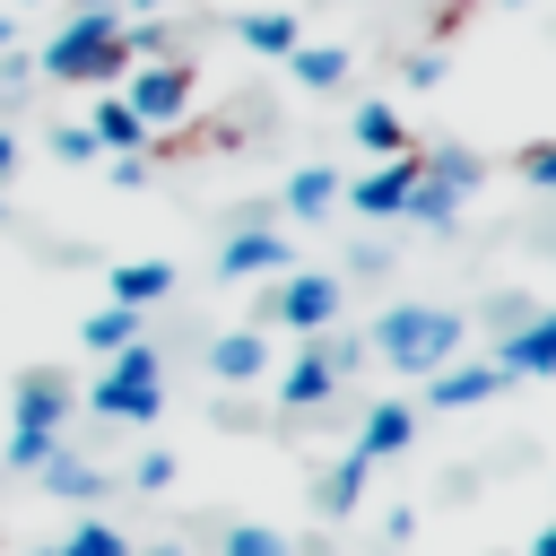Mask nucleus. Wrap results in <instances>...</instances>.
Instances as JSON below:
<instances>
[{
	"label": "nucleus",
	"instance_id": "9",
	"mask_svg": "<svg viewBox=\"0 0 556 556\" xmlns=\"http://www.w3.org/2000/svg\"><path fill=\"white\" fill-rule=\"evenodd\" d=\"M408 182H417V148H400V156H374V174H356V182H348V208H356V217H400Z\"/></svg>",
	"mask_w": 556,
	"mask_h": 556
},
{
	"label": "nucleus",
	"instance_id": "18",
	"mask_svg": "<svg viewBox=\"0 0 556 556\" xmlns=\"http://www.w3.org/2000/svg\"><path fill=\"white\" fill-rule=\"evenodd\" d=\"M35 478H43V495H61V504H96V495H104V478H96V460H78L70 443H61V452H52V460H43Z\"/></svg>",
	"mask_w": 556,
	"mask_h": 556
},
{
	"label": "nucleus",
	"instance_id": "4",
	"mask_svg": "<svg viewBox=\"0 0 556 556\" xmlns=\"http://www.w3.org/2000/svg\"><path fill=\"white\" fill-rule=\"evenodd\" d=\"M339 304H348V287L330 278V269H287V278H269L261 287V330L278 321V330H330L339 321Z\"/></svg>",
	"mask_w": 556,
	"mask_h": 556
},
{
	"label": "nucleus",
	"instance_id": "10",
	"mask_svg": "<svg viewBox=\"0 0 556 556\" xmlns=\"http://www.w3.org/2000/svg\"><path fill=\"white\" fill-rule=\"evenodd\" d=\"M495 365L521 382V374H556V304L547 313H521L504 339H495Z\"/></svg>",
	"mask_w": 556,
	"mask_h": 556
},
{
	"label": "nucleus",
	"instance_id": "35",
	"mask_svg": "<svg viewBox=\"0 0 556 556\" xmlns=\"http://www.w3.org/2000/svg\"><path fill=\"white\" fill-rule=\"evenodd\" d=\"M130 9H139V17H148V9H165V0H130Z\"/></svg>",
	"mask_w": 556,
	"mask_h": 556
},
{
	"label": "nucleus",
	"instance_id": "25",
	"mask_svg": "<svg viewBox=\"0 0 556 556\" xmlns=\"http://www.w3.org/2000/svg\"><path fill=\"white\" fill-rule=\"evenodd\" d=\"M52 556H130V539H122L113 521H78V530H70Z\"/></svg>",
	"mask_w": 556,
	"mask_h": 556
},
{
	"label": "nucleus",
	"instance_id": "31",
	"mask_svg": "<svg viewBox=\"0 0 556 556\" xmlns=\"http://www.w3.org/2000/svg\"><path fill=\"white\" fill-rule=\"evenodd\" d=\"M9 174H17V130L0 122V182H9Z\"/></svg>",
	"mask_w": 556,
	"mask_h": 556
},
{
	"label": "nucleus",
	"instance_id": "6",
	"mask_svg": "<svg viewBox=\"0 0 556 556\" xmlns=\"http://www.w3.org/2000/svg\"><path fill=\"white\" fill-rule=\"evenodd\" d=\"M70 400H78V382H70L61 365H26V374H17V408H9V417H17L26 434H61V426H70Z\"/></svg>",
	"mask_w": 556,
	"mask_h": 556
},
{
	"label": "nucleus",
	"instance_id": "27",
	"mask_svg": "<svg viewBox=\"0 0 556 556\" xmlns=\"http://www.w3.org/2000/svg\"><path fill=\"white\" fill-rule=\"evenodd\" d=\"M52 452H61V434H26V426H9V443H0V460H9V469H43Z\"/></svg>",
	"mask_w": 556,
	"mask_h": 556
},
{
	"label": "nucleus",
	"instance_id": "36",
	"mask_svg": "<svg viewBox=\"0 0 556 556\" xmlns=\"http://www.w3.org/2000/svg\"><path fill=\"white\" fill-rule=\"evenodd\" d=\"M504 9H530V0H504Z\"/></svg>",
	"mask_w": 556,
	"mask_h": 556
},
{
	"label": "nucleus",
	"instance_id": "30",
	"mask_svg": "<svg viewBox=\"0 0 556 556\" xmlns=\"http://www.w3.org/2000/svg\"><path fill=\"white\" fill-rule=\"evenodd\" d=\"M521 182L556 191V139H530V148H521Z\"/></svg>",
	"mask_w": 556,
	"mask_h": 556
},
{
	"label": "nucleus",
	"instance_id": "2",
	"mask_svg": "<svg viewBox=\"0 0 556 556\" xmlns=\"http://www.w3.org/2000/svg\"><path fill=\"white\" fill-rule=\"evenodd\" d=\"M460 339H469V321L452 313V304H391L382 321H374V356L391 365V374H408V382H426L434 365H452L460 356Z\"/></svg>",
	"mask_w": 556,
	"mask_h": 556
},
{
	"label": "nucleus",
	"instance_id": "14",
	"mask_svg": "<svg viewBox=\"0 0 556 556\" xmlns=\"http://www.w3.org/2000/svg\"><path fill=\"white\" fill-rule=\"evenodd\" d=\"M235 43H243L252 61H287V52L304 43V26H295L287 9H252V17H235Z\"/></svg>",
	"mask_w": 556,
	"mask_h": 556
},
{
	"label": "nucleus",
	"instance_id": "16",
	"mask_svg": "<svg viewBox=\"0 0 556 556\" xmlns=\"http://www.w3.org/2000/svg\"><path fill=\"white\" fill-rule=\"evenodd\" d=\"M365 478H374V460L348 443V460H330V469H321V486H313V513H356V504H365Z\"/></svg>",
	"mask_w": 556,
	"mask_h": 556
},
{
	"label": "nucleus",
	"instance_id": "29",
	"mask_svg": "<svg viewBox=\"0 0 556 556\" xmlns=\"http://www.w3.org/2000/svg\"><path fill=\"white\" fill-rule=\"evenodd\" d=\"M130 486H139V495H165V486H174V452H139Z\"/></svg>",
	"mask_w": 556,
	"mask_h": 556
},
{
	"label": "nucleus",
	"instance_id": "13",
	"mask_svg": "<svg viewBox=\"0 0 556 556\" xmlns=\"http://www.w3.org/2000/svg\"><path fill=\"white\" fill-rule=\"evenodd\" d=\"M208 374H217V382H252V374H269V330L243 321V330L208 339Z\"/></svg>",
	"mask_w": 556,
	"mask_h": 556
},
{
	"label": "nucleus",
	"instance_id": "33",
	"mask_svg": "<svg viewBox=\"0 0 556 556\" xmlns=\"http://www.w3.org/2000/svg\"><path fill=\"white\" fill-rule=\"evenodd\" d=\"M70 9H113V0H70Z\"/></svg>",
	"mask_w": 556,
	"mask_h": 556
},
{
	"label": "nucleus",
	"instance_id": "34",
	"mask_svg": "<svg viewBox=\"0 0 556 556\" xmlns=\"http://www.w3.org/2000/svg\"><path fill=\"white\" fill-rule=\"evenodd\" d=\"M0 52H9V9H0Z\"/></svg>",
	"mask_w": 556,
	"mask_h": 556
},
{
	"label": "nucleus",
	"instance_id": "17",
	"mask_svg": "<svg viewBox=\"0 0 556 556\" xmlns=\"http://www.w3.org/2000/svg\"><path fill=\"white\" fill-rule=\"evenodd\" d=\"M278 70H287L295 87H313V96H330V87L348 78V43H295V52L278 61Z\"/></svg>",
	"mask_w": 556,
	"mask_h": 556
},
{
	"label": "nucleus",
	"instance_id": "15",
	"mask_svg": "<svg viewBox=\"0 0 556 556\" xmlns=\"http://www.w3.org/2000/svg\"><path fill=\"white\" fill-rule=\"evenodd\" d=\"M104 287H113V304H130V313H139V304H165V295H174V261H156V252H148V261H122Z\"/></svg>",
	"mask_w": 556,
	"mask_h": 556
},
{
	"label": "nucleus",
	"instance_id": "28",
	"mask_svg": "<svg viewBox=\"0 0 556 556\" xmlns=\"http://www.w3.org/2000/svg\"><path fill=\"white\" fill-rule=\"evenodd\" d=\"M52 156H61V165H96L104 148H96V130H87V122H61V130H52Z\"/></svg>",
	"mask_w": 556,
	"mask_h": 556
},
{
	"label": "nucleus",
	"instance_id": "1",
	"mask_svg": "<svg viewBox=\"0 0 556 556\" xmlns=\"http://www.w3.org/2000/svg\"><path fill=\"white\" fill-rule=\"evenodd\" d=\"M130 61H139V43H130V17H122V9H70V26L43 43L35 78H61V87H113Z\"/></svg>",
	"mask_w": 556,
	"mask_h": 556
},
{
	"label": "nucleus",
	"instance_id": "19",
	"mask_svg": "<svg viewBox=\"0 0 556 556\" xmlns=\"http://www.w3.org/2000/svg\"><path fill=\"white\" fill-rule=\"evenodd\" d=\"M87 130H96V148H113V156H139V139H148V122H139V113H130L122 96H96Z\"/></svg>",
	"mask_w": 556,
	"mask_h": 556
},
{
	"label": "nucleus",
	"instance_id": "24",
	"mask_svg": "<svg viewBox=\"0 0 556 556\" xmlns=\"http://www.w3.org/2000/svg\"><path fill=\"white\" fill-rule=\"evenodd\" d=\"M78 339L113 356V348H130V339H148V330H139V313H130V304H104V313H87V321H78Z\"/></svg>",
	"mask_w": 556,
	"mask_h": 556
},
{
	"label": "nucleus",
	"instance_id": "5",
	"mask_svg": "<svg viewBox=\"0 0 556 556\" xmlns=\"http://www.w3.org/2000/svg\"><path fill=\"white\" fill-rule=\"evenodd\" d=\"M191 96H200V70H191L182 52H156V61H148V70H130V87H122V104H130L148 130L182 122V113H191Z\"/></svg>",
	"mask_w": 556,
	"mask_h": 556
},
{
	"label": "nucleus",
	"instance_id": "21",
	"mask_svg": "<svg viewBox=\"0 0 556 556\" xmlns=\"http://www.w3.org/2000/svg\"><path fill=\"white\" fill-rule=\"evenodd\" d=\"M278 208H287V217H330V208H339V174H330V165H295Z\"/></svg>",
	"mask_w": 556,
	"mask_h": 556
},
{
	"label": "nucleus",
	"instance_id": "11",
	"mask_svg": "<svg viewBox=\"0 0 556 556\" xmlns=\"http://www.w3.org/2000/svg\"><path fill=\"white\" fill-rule=\"evenodd\" d=\"M330 391H339V365L321 356V330H313V339H304V348L278 365V400H287V408H321Z\"/></svg>",
	"mask_w": 556,
	"mask_h": 556
},
{
	"label": "nucleus",
	"instance_id": "20",
	"mask_svg": "<svg viewBox=\"0 0 556 556\" xmlns=\"http://www.w3.org/2000/svg\"><path fill=\"white\" fill-rule=\"evenodd\" d=\"M348 139H356L365 156H400V148H408V122H400L391 104H356V113H348Z\"/></svg>",
	"mask_w": 556,
	"mask_h": 556
},
{
	"label": "nucleus",
	"instance_id": "26",
	"mask_svg": "<svg viewBox=\"0 0 556 556\" xmlns=\"http://www.w3.org/2000/svg\"><path fill=\"white\" fill-rule=\"evenodd\" d=\"M217 556H287V539H278L269 521H235V530L217 539Z\"/></svg>",
	"mask_w": 556,
	"mask_h": 556
},
{
	"label": "nucleus",
	"instance_id": "32",
	"mask_svg": "<svg viewBox=\"0 0 556 556\" xmlns=\"http://www.w3.org/2000/svg\"><path fill=\"white\" fill-rule=\"evenodd\" d=\"M530 556H556V521H547V530H539V539H530Z\"/></svg>",
	"mask_w": 556,
	"mask_h": 556
},
{
	"label": "nucleus",
	"instance_id": "22",
	"mask_svg": "<svg viewBox=\"0 0 556 556\" xmlns=\"http://www.w3.org/2000/svg\"><path fill=\"white\" fill-rule=\"evenodd\" d=\"M400 217H417V226H452V217H460V191H452V182H434V174L417 165V182H408Z\"/></svg>",
	"mask_w": 556,
	"mask_h": 556
},
{
	"label": "nucleus",
	"instance_id": "3",
	"mask_svg": "<svg viewBox=\"0 0 556 556\" xmlns=\"http://www.w3.org/2000/svg\"><path fill=\"white\" fill-rule=\"evenodd\" d=\"M87 408L113 417V426H148V417L165 408V365H156V348H148V339L113 348V365L87 382Z\"/></svg>",
	"mask_w": 556,
	"mask_h": 556
},
{
	"label": "nucleus",
	"instance_id": "12",
	"mask_svg": "<svg viewBox=\"0 0 556 556\" xmlns=\"http://www.w3.org/2000/svg\"><path fill=\"white\" fill-rule=\"evenodd\" d=\"M408 443H417V408H408V400H374L365 426H356V452H365V460H400Z\"/></svg>",
	"mask_w": 556,
	"mask_h": 556
},
{
	"label": "nucleus",
	"instance_id": "23",
	"mask_svg": "<svg viewBox=\"0 0 556 556\" xmlns=\"http://www.w3.org/2000/svg\"><path fill=\"white\" fill-rule=\"evenodd\" d=\"M417 165H426V174H434V182H452V191H460V200H469V191H478V182H486V165H478V156H469V148H452V139H434V148H426V156H417Z\"/></svg>",
	"mask_w": 556,
	"mask_h": 556
},
{
	"label": "nucleus",
	"instance_id": "7",
	"mask_svg": "<svg viewBox=\"0 0 556 556\" xmlns=\"http://www.w3.org/2000/svg\"><path fill=\"white\" fill-rule=\"evenodd\" d=\"M287 269H295V261H287V235L261 226V217L217 243V278H287Z\"/></svg>",
	"mask_w": 556,
	"mask_h": 556
},
{
	"label": "nucleus",
	"instance_id": "8",
	"mask_svg": "<svg viewBox=\"0 0 556 556\" xmlns=\"http://www.w3.org/2000/svg\"><path fill=\"white\" fill-rule=\"evenodd\" d=\"M504 382H513V374H504L495 356H452V365L426 374V400H434V408H486Z\"/></svg>",
	"mask_w": 556,
	"mask_h": 556
}]
</instances>
